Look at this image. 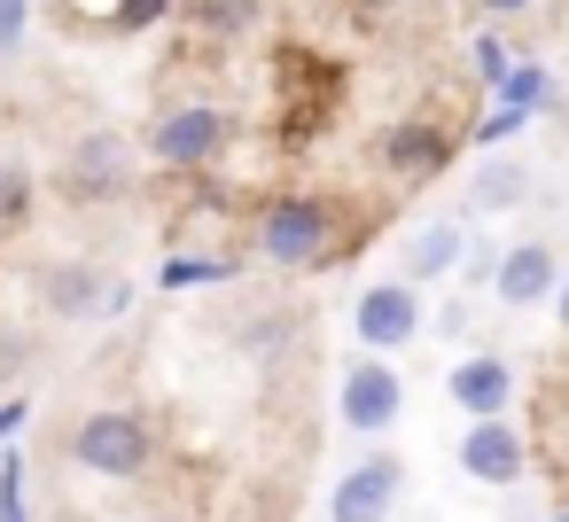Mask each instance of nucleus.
<instances>
[{
	"instance_id": "f257e3e1",
	"label": "nucleus",
	"mask_w": 569,
	"mask_h": 522,
	"mask_svg": "<svg viewBox=\"0 0 569 522\" xmlns=\"http://www.w3.org/2000/svg\"><path fill=\"white\" fill-rule=\"evenodd\" d=\"M63 452H71L87 475L133 483V475H149V468H157V429H149V413H133V405H94V413H79V421H71Z\"/></svg>"
},
{
	"instance_id": "f03ea898",
	"label": "nucleus",
	"mask_w": 569,
	"mask_h": 522,
	"mask_svg": "<svg viewBox=\"0 0 569 522\" xmlns=\"http://www.w3.org/2000/svg\"><path fill=\"white\" fill-rule=\"evenodd\" d=\"M328 242H336V211L320 195H273L258 211V258L266 265H336Z\"/></svg>"
},
{
	"instance_id": "7ed1b4c3",
	"label": "nucleus",
	"mask_w": 569,
	"mask_h": 522,
	"mask_svg": "<svg viewBox=\"0 0 569 522\" xmlns=\"http://www.w3.org/2000/svg\"><path fill=\"white\" fill-rule=\"evenodd\" d=\"M227 141H234V118H227L219 102H180V110H164V118H157L149 157H157L164 172H203V164H219V157H227Z\"/></svg>"
},
{
	"instance_id": "20e7f679",
	"label": "nucleus",
	"mask_w": 569,
	"mask_h": 522,
	"mask_svg": "<svg viewBox=\"0 0 569 522\" xmlns=\"http://www.w3.org/2000/svg\"><path fill=\"white\" fill-rule=\"evenodd\" d=\"M398 413H406V382H398V367H390L382 351H375V359H351L343 382H336V421H343L351 436H382Z\"/></svg>"
},
{
	"instance_id": "39448f33",
	"label": "nucleus",
	"mask_w": 569,
	"mask_h": 522,
	"mask_svg": "<svg viewBox=\"0 0 569 522\" xmlns=\"http://www.w3.org/2000/svg\"><path fill=\"white\" fill-rule=\"evenodd\" d=\"M398 499H406V460H398V452H367L359 468L336 475V491H328V522H390Z\"/></svg>"
},
{
	"instance_id": "423d86ee",
	"label": "nucleus",
	"mask_w": 569,
	"mask_h": 522,
	"mask_svg": "<svg viewBox=\"0 0 569 522\" xmlns=\"http://www.w3.org/2000/svg\"><path fill=\"white\" fill-rule=\"evenodd\" d=\"M133 188V149L126 133H79L63 157V195L71 203H118Z\"/></svg>"
},
{
	"instance_id": "0eeeda50",
	"label": "nucleus",
	"mask_w": 569,
	"mask_h": 522,
	"mask_svg": "<svg viewBox=\"0 0 569 522\" xmlns=\"http://www.w3.org/2000/svg\"><path fill=\"white\" fill-rule=\"evenodd\" d=\"M452 460H460V475H468V483H491V491L522 483V468H530V452H522V429H515L507 413H483V421H468V436L452 444Z\"/></svg>"
},
{
	"instance_id": "6e6552de",
	"label": "nucleus",
	"mask_w": 569,
	"mask_h": 522,
	"mask_svg": "<svg viewBox=\"0 0 569 522\" xmlns=\"http://www.w3.org/2000/svg\"><path fill=\"white\" fill-rule=\"evenodd\" d=\"M40 304L56 312V320H110V312H126L133 304V289L126 281H102L94 265H40Z\"/></svg>"
},
{
	"instance_id": "1a4fd4ad",
	"label": "nucleus",
	"mask_w": 569,
	"mask_h": 522,
	"mask_svg": "<svg viewBox=\"0 0 569 522\" xmlns=\"http://www.w3.org/2000/svg\"><path fill=\"white\" fill-rule=\"evenodd\" d=\"M351 328H359L367 351H406V343L421 335V297H413V281H375V289L359 297Z\"/></svg>"
},
{
	"instance_id": "9d476101",
	"label": "nucleus",
	"mask_w": 569,
	"mask_h": 522,
	"mask_svg": "<svg viewBox=\"0 0 569 522\" xmlns=\"http://www.w3.org/2000/svg\"><path fill=\"white\" fill-rule=\"evenodd\" d=\"M553 281H561L553 242H515V250H499V265H491V297H499L507 312L546 304V297H553Z\"/></svg>"
},
{
	"instance_id": "9b49d317",
	"label": "nucleus",
	"mask_w": 569,
	"mask_h": 522,
	"mask_svg": "<svg viewBox=\"0 0 569 522\" xmlns=\"http://www.w3.org/2000/svg\"><path fill=\"white\" fill-rule=\"evenodd\" d=\"M445 398H452L468 421H483V413H515V367H507L499 351H476V359H460V367L445 374Z\"/></svg>"
},
{
	"instance_id": "f8f14e48",
	"label": "nucleus",
	"mask_w": 569,
	"mask_h": 522,
	"mask_svg": "<svg viewBox=\"0 0 569 522\" xmlns=\"http://www.w3.org/2000/svg\"><path fill=\"white\" fill-rule=\"evenodd\" d=\"M375 164L382 172H398V180H437L445 164H452V133L445 126H390L382 141H375Z\"/></svg>"
},
{
	"instance_id": "ddd939ff",
	"label": "nucleus",
	"mask_w": 569,
	"mask_h": 522,
	"mask_svg": "<svg viewBox=\"0 0 569 522\" xmlns=\"http://www.w3.org/2000/svg\"><path fill=\"white\" fill-rule=\"evenodd\" d=\"M460 258H468V234H460L452 219H437V227H421V234L406 242V281H413V289H421V281H445Z\"/></svg>"
},
{
	"instance_id": "4468645a",
	"label": "nucleus",
	"mask_w": 569,
	"mask_h": 522,
	"mask_svg": "<svg viewBox=\"0 0 569 522\" xmlns=\"http://www.w3.org/2000/svg\"><path fill=\"white\" fill-rule=\"evenodd\" d=\"M180 17H188L203 40H250L258 17H266V0H188Z\"/></svg>"
},
{
	"instance_id": "2eb2a0df",
	"label": "nucleus",
	"mask_w": 569,
	"mask_h": 522,
	"mask_svg": "<svg viewBox=\"0 0 569 522\" xmlns=\"http://www.w3.org/2000/svg\"><path fill=\"white\" fill-rule=\"evenodd\" d=\"M522 195H530V164H522V157H499V164H483V172L468 180V203H476V211H515Z\"/></svg>"
},
{
	"instance_id": "dca6fc26",
	"label": "nucleus",
	"mask_w": 569,
	"mask_h": 522,
	"mask_svg": "<svg viewBox=\"0 0 569 522\" xmlns=\"http://www.w3.org/2000/svg\"><path fill=\"white\" fill-rule=\"evenodd\" d=\"M32 164L24 157H9V149H0V227H24L32 219Z\"/></svg>"
},
{
	"instance_id": "f3484780",
	"label": "nucleus",
	"mask_w": 569,
	"mask_h": 522,
	"mask_svg": "<svg viewBox=\"0 0 569 522\" xmlns=\"http://www.w3.org/2000/svg\"><path fill=\"white\" fill-rule=\"evenodd\" d=\"M0 522H32V506H24V452H0Z\"/></svg>"
},
{
	"instance_id": "a211bd4d",
	"label": "nucleus",
	"mask_w": 569,
	"mask_h": 522,
	"mask_svg": "<svg viewBox=\"0 0 569 522\" xmlns=\"http://www.w3.org/2000/svg\"><path fill=\"white\" fill-rule=\"evenodd\" d=\"M491 87H499V94H507V102H515L522 118H530V110L546 102V71H538V63H522V71H499Z\"/></svg>"
},
{
	"instance_id": "6ab92c4d",
	"label": "nucleus",
	"mask_w": 569,
	"mask_h": 522,
	"mask_svg": "<svg viewBox=\"0 0 569 522\" xmlns=\"http://www.w3.org/2000/svg\"><path fill=\"white\" fill-rule=\"evenodd\" d=\"M180 9V0H110V17L126 24V32H149V24H164Z\"/></svg>"
},
{
	"instance_id": "aec40b11",
	"label": "nucleus",
	"mask_w": 569,
	"mask_h": 522,
	"mask_svg": "<svg viewBox=\"0 0 569 522\" xmlns=\"http://www.w3.org/2000/svg\"><path fill=\"white\" fill-rule=\"evenodd\" d=\"M281 343H289V312H266V328H250V351H258V359H273Z\"/></svg>"
},
{
	"instance_id": "412c9836",
	"label": "nucleus",
	"mask_w": 569,
	"mask_h": 522,
	"mask_svg": "<svg viewBox=\"0 0 569 522\" xmlns=\"http://www.w3.org/2000/svg\"><path fill=\"white\" fill-rule=\"evenodd\" d=\"M24 17H32V0H0V56L24 40Z\"/></svg>"
},
{
	"instance_id": "4be33fe9",
	"label": "nucleus",
	"mask_w": 569,
	"mask_h": 522,
	"mask_svg": "<svg viewBox=\"0 0 569 522\" xmlns=\"http://www.w3.org/2000/svg\"><path fill=\"white\" fill-rule=\"evenodd\" d=\"M522 9H538V0H476V17H522Z\"/></svg>"
},
{
	"instance_id": "5701e85b",
	"label": "nucleus",
	"mask_w": 569,
	"mask_h": 522,
	"mask_svg": "<svg viewBox=\"0 0 569 522\" xmlns=\"http://www.w3.org/2000/svg\"><path fill=\"white\" fill-rule=\"evenodd\" d=\"M24 421H32V405H24V398H17V405H0V436H17Z\"/></svg>"
},
{
	"instance_id": "b1692460",
	"label": "nucleus",
	"mask_w": 569,
	"mask_h": 522,
	"mask_svg": "<svg viewBox=\"0 0 569 522\" xmlns=\"http://www.w3.org/2000/svg\"><path fill=\"white\" fill-rule=\"evenodd\" d=\"M553 312H561V328H569V273L553 281Z\"/></svg>"
},
{
	"instance_id": "393cba45",
	"label": "nucleus",
	"mask_w": 569,
	"mask_h": 522,
	"mask_svg": "<svg viewBox=\"0 0 569 522\" xmlns=\"http://www.w3.org/2000/svg\"><path fill=\"white\" fill-rule=\"evenodd\" d=\"M359 9H367V17H375V9H398V0H359Z\"/></svg>"
},
{
	"instance_id": "a878e982",
	"label": "nucleus",
	"mask_w": 569,
	"mask_h": 522,
	"mask_svg": "<svg viewBox=\"0 0 569 522\" xmlns=\"http://www.w3.org/2000/svg\"><path fill=\"white\" fill-rule=\"evenodd\" d=\"M561 475H569V452H561Z\"/></svg>"
},
{
	"instance_id": "bb28decb",
	"label": "nucleus",
	"mask_w": 569,
	"mask_h": 522,
	"mask_svg": "<svg viewBox=\"0 0 569 522\" xmlns=\"http://www.w3.org/2000/svg\"><path fill=\"white\" fill-rule=\"evenodd\" d=\"M553 522H569V514H553Z\"/></svg>"
},
{
	"instance_id": "cd10ccee",
	"label": "nucleus",
	"mask_w": 569,
	"mask_h": 522,
	"mask_svg": "<svg viewBox=\"0 0 569 522\" xmlns=\"http://www.w3.org/2000/svg\"><path fill=\"white\" fill-rule=\"evenodd\" d=\"M157 522H172V514H157Z\"/></svg>"
}]
</instances>
